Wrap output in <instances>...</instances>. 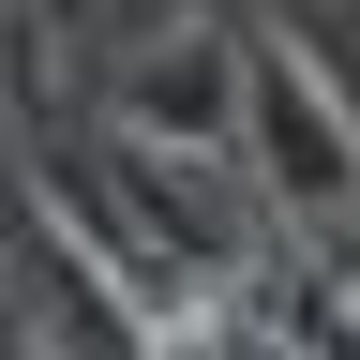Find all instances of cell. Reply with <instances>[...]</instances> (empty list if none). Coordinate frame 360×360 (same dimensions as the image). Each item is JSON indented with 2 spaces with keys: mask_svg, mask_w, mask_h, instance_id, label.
<instances>
[{
  "mask_svg": "<svg viewBox=\"0 0 360 360\" xmlns=\"http://www.w3.org/2000/svg\"><path fill=\"white\" fill-rule=\"evenodd\" d=\"M45 225L105 270V285L150 315H195V300H225L240 270H270V180L240 165V150H165V135H45Z\"/></svg>",
  "mask_w": 360,
  "mask_h": 360,
  "instance_id": "1",
  "label": "cell"
},
{
  "mask_svg": "<svg viewBox=\"0 0 360 360\" xmlns=\"http://www.w3.org/2000/svg\"><path fill=\"white\" fill-rule=\"evenodd\" d=\"M240 165L270 180L285 225H345L360 210V105L315 30H240Z\"/></svg>",
  "mask_w": 360,
  "mask_h": 360,
  "instance_id": "2",
  "label": "cell"
},
{
  "mask_svg": "<svg viewBox=\"0 0 360 360\" xmlns=\"http://www.w3.org/2000/svg\"><path fill=\"white\" fill-rule=\"evenodd\" d=\"M105 120H120V135H165V150H240V30H225V15L120 30Z\"/></svg>",
  "mask_w": 360,
  "mask_h": 360,
  "instance_id": "3",
  "label": "cell"
},
{
  "mask_svg": "<svg viewBox=\"0 0 360 360\" xmlns=\"http://www.w3.org/2000/svg\"><path fill=\"white\" fill-rule=\"evenodd\" d=\"M300 240L330 255V270H345V300H360V210H345V225H300Z\"/></svg>",
  "mask_w": 360,
  "mask_h": 360,
  "instance_id": "4",
  "label": "cell"
},
{
  "mask_svg": "<svg viewBox=\"0 0 360 360\" xmlns=\"http://www.w3.org/2000/svg\"><path fill=\"white\" fill-rule=\"evenodd\" d=\"M165 15H210V0H120V30H165Z\"/></svg>",
  "mask_w": 360,
  "mask_h": 360,
  "instance_id": "5",
  "label": "cell"
},
{
  "mask_svg": "<svg viewBox=\"0 0 360 360\" xmlns=\"http://www.w3.org/2000/svg\"><path fill=\"white\" fill-rule=\"evenodd\" d=\"M0 360H60V330H15V345H0Z\"/></svg>",
  "mask_w": 360,
  "mask_h": 360,
  "instance_id": "6",
  "label": "cell"
},
{
  "mask_svg": "<svg viewBox=\"0 0 360 360\" xmlns=\"http://www.w3.org/2000/svg\"><path fill=\"white\" fill-rule=\"evenodd\" d=\"M45 15H90V0H45Z\"/></svg>",
  "mask_w": 360,
  "mask_h": 360,
  "instance_id": "7",
  "label": "cell"
},
{
  "mask_svg": "<svg viewBox=\"0 0 360 360\" xmlns=\"http://www.w3.org/2000/svg\"><path fill=\"white\" fill-rule=\"evenodd\" d=\"M330 15H360V0H330Z\"/></svg>",
  "mask_w": 360,
  "mask_h": 360,
  "instance_id": "8",
  "label": "cell"
}]
</instances>
